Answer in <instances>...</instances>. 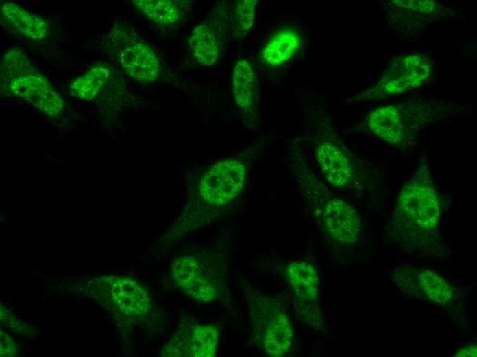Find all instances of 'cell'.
<instances>
[{
	"instance_id": "cell-1",
	"label": "cell",
	"mask_w": 477,
	"mask_h": 357,
	"mask_svg": "<svg viewBox=\"0 0 477 357\" xmlns=\"http://www.w3.org/2000/svg\"><path fill=\"white\" fill-rule=\"evenodd\" d=\"M395 213L417 229L430 231L437 227L441 214V196L426 164L420 165L402 187Z\"/></svg>"
},
{
	"instance_id": "cell-2",
	"label": "cell",
	"mask_w": 477,
	"mask_h": 357,
	"mask_svg": "<svg viewBox=\"0 0 477 357\" xmlns=\"http://www.w3.org/2000/svg\"><path fill=\"white\" fill-rule=\"evenodd\" d=\"M169 274L175 287L197 301L216 299L221 289L219 266L201 255L188 254L178 257L171 264Z\"/></svg>"
},
{
	"instance_id": "cell-3",
	"label": "cell",
	"mask_w": 477,
	"mask_h": 357,
	"mask_svg": "<svg viewBox=\"0 0 477 357\" xmlns=\"http://www.w3.org/2000/svg\"><path fill=\"white\" fill-rule=\"evenodd\" d=\"M252 334L264 352L272 357L286 354L293 342V329L286 313L271 299H254L251 305Z\"/></svg>"
},
{
	"instance_id": "cell-4",
	"label": "cell",
	"mask_w": 477,
	"mask_h": 357,
	"mask_svg": "<svg viewBox=\"0 0 477 357\" xmlns=\"http://www.w3.org/2000/svg\"><path fill=\"white\" fill-rule=\"evenodd\" d=\"M432 65L424 54H411L394 58L379 81L360 95V100H373L399 94L419 87L430 76Z\"/></svg>"
},
{
	"instance_id": "cell-5",
	"label": "cell",
	"mask_w": 477,
	"mask_h": 357,
	"mask_svg": "<svg viewBox=\"0 0 477 357\" xmlns=\"http://www.w3.org/2000/svg\"><path fill=\"white\" fill-rule=\"evenodd\" d=\"M99 284L101 301L115 316L131 319L150 312L152 303L149 293L136 280L110 275L102 277Z\"/></svg>"
},
{
	"instance_id": "cell-6",
	"label": "cell",
	"mask_w": 477,
	"mask_h": 357,
	"mask_svg": "<svg viewBox=\"0 0 477 357\" xmlns=\"http://www.w3.org/2000/svg\"><path fill=\"white\" fill-rule=\"evenodd\" d=\"M245 168L236 159H225L212 165L202 176L199 192L212 205H223L233 200L244 186Z\"/></svg>"
},
{
	"instance_id": "cell-7",
	"label": "cell",
	"mask_w": 477,
	"mask_h": 357,
	"mask_svg": "<svg viewBox=\"0 0 477 357\" xmlns=\"http://www.w3.org/2000/svg\"><path fill=\"white\" fill-rule=\"evenodd\" d=\"M219 339L218 327L211 324L185 322L162 349L163 356L213 357Z\"/></svg>"
},
{
	"instance_id": "cell-8",
	"label": "cell",
	"mask_w": 477,
	"mask_h": 357,
	"mask_svg": "<svg viewBox=\"0 0 477 357\" xmlns=\"http://www.w3.org/2000/svg\"><path fill=\"white\" fill-rule=\"evenodd\" d=\"M325 229L333 240L346 244L355 243L360 237L362 222L357 211L341 198L329 200L323 209Z\"/></svg>"
},
{
	"instance_id": "cell-9",
	"label": "cell",
	"mask_w": 477,
	"mask_h": 357,
	"mask_svg": "<svg viewBox=\"0 0 477 357\" xmlns=\"http://www.w3.org/2000/svg\"><path fill=\"white\" fill-rule=\"evenodd\" d=\"M119 62L130 76L140 82H154L160 74L157 55L141 41L132 42L124 47L119 54Z\"/></svg>"
},
{
	"instance_id": "cell-10",
	"label": "cell",
	"mask_w": 477,
	"mask_h": 357,
	"mask_svg": "<svg viewBox=\"0 0 477 357\" xmlns=\"http://www.w3.org/2000/svg\"><path fill=\"white\" fill-rule=\"evenodd\" d=\"M286 276L297 303L304 312L319 313L315 303L319 295V279L317 270L310 263L295 261L289 264Z\"/></svg>"
},
{
	"instance_id": "cell-11",
	"label": "cell",
	"mask_w": 477,
	"mask_h": 357,
	"mask_svg": "<svg viewBox=\"0 0 477 357\" xmlns=\"http://www.w3.org/2000/svg\"><path fill=\"white\" fill-rule=\"evenodd\" d=\"M315 152L319 168L330 184L339 187L348 185L353 170L348 158L337 146L321 141L316 146Z\"/></svg>"
},
{
	"instance_id": "cell-12",
	"label": "cell",
	"mask_w": 477,
	"mask_h": 357,
	"mask_svg": "<svg viewBox=\"0 0 477 357\" xmlns=\"http://www.w3.org/2000/svg\"><path fill=\"white\" fill-rule=\"evenodd\" d=\"M367 125L373 134L389 144H400L404 138V116L398 106L387 105L372 110L367 116Z\"/></svg>"
},
{
	"instance_id": "cell-13",
	"label": "cell",
	"mask_w": 477,
	"mask_h": 357,
	"mask_svg": "<svg viewBox=\"0 0 477 357\" xmlns=\"http://www.w3.org/2000/svg\"><path fill=\"white\" fill-rule=\"evenodd\" d=\"M1 19L15 33L28 39L39 41L47 38L49 27L42 18L12 2L1 4Z\"/></svg>"
},
{
	"instance_id": "cell-14",
	"label": "cell",
	"mask_w": 477,
	"mask_h": 357,
	"mask_svg": "<svg viewBox=\"0 0 477 357\" xmlns=\"http://www.w3.org/2000/svg\"><path fill=\"white\" fill-rule=\"evenodd\" d=\"M300 45L301 36L297 31L291 28L276 31L264 47L262 59L268 66H280L293 56Z\"/></svg>"
},
{
	"instance_id": "cell-15",
	"label": "cell",
	"mask_w": 477,
	"mask_h": 357,
	"mask_svg": "<svg viewBox=\"0 0 477 357\" xmlns=\"http://www.w3.org/2000/svg\"><path fill=\"white\" fill-rule=\"evenodd\" d=\"M252 66L240 60L234 67L232 84L235 101L243 109L252 107L255 100L256 81Z\"/></svg>"
},
{
	"instance_id": "cell-16",
	"label": "cell",
	"mask_w": 477,
	"mask_h": 357,
	"mask_svg": "<svg viewBox=\"0 0 477 357\" xmlns=\"http://www.w3.org/2000/svg\"><path fill=\"white\" fill-rule=\"evenodd\" d=\"M188 43L193 56L201 65H212L217 60L219 54L218 40L208 25L200 24L196 26Z\"/></svg>"
},
{
	"instance_id": "cell-17",
	"label": "cell",
	"mask_w": 477,
	"mask_h": 357,
	"mask_svg": "<svg viewBox=\"0 0 477 357\" xmlns=\"http://www.w3.org/2000/svg\"><path fill=\"white\" fill-rule=\"evenodd\" d=\"M109 76L110 69L108 66L95 65L77 77L71 84L70 90L76 97L91 100L108 81Z\"/></svg>"
},
{
	"instance_id": "cell-18",
	"label": "cell",
	"mask_w": 477,
	"mask_h": 357,
	"mask_svg": "<svg viewBox=\"0 0 477 357\" xmlns=\"http://www.w3.org/2000/svg\"><path fill=\"white\" fill-rule=\"evenodd\" d=\"M418 284L420 289L431 301L439 305H446L453 296L451 284L441 275L430 270L418 273Z\"/></svg>"
},
{
	"instance_id": "cell-19",
	"label": "cell",
	"mask_w": 477,
	"mask_h": 357,
	"mask_svg": "<svg viewBox=\"0 0 477 357\" xmlns=\"http://www.w3.org/2000/svg\"><path fill=\"white\" fill-rule=\"evenodd\" d=\"M138 10L151 21L161 25L175 23L180 18L176 1L169 0H135Z\"/></svg>"
},
{
	"instance_id": "cell-20",
	"label": "cell",
	"mask_w": 477,
	"mask_h": 357,
	"mask_svg": "<svg viewBox=\"0 0 477 357\" xmlns=\"http://www.w3.org/2000/svg\"><path fill=\"white\" fill-rule=\"evenodd\" d=\"M52 87L45 76L35 71L21 75L8 82L9 91L13 95L29 102Z\"/></svg>"
},
{
	"instance_id": "cell-21",
	"label": "cell",
	"mask_w": 477,
	"mask_h": 357,
	"mask_svg": "<svg viewBox=\"0 0 477 357\" xmlns=\"http://www.w3.org/2000/svg\"><path fill=\"white\" fill-rule=\"evenodd\" d=\"M34 71L29 59L21 49L12 48L3 54L1 73L4 80L10 82L21 75Z\"/></svg>"
},
{
	"instance_id": "cell-22",
	"label": "cell",
	"mask_w": 477,
	"mask_h": 357,
	"mask_svg": "<svg viewBox=\"0 0 477 357\" xmlns=\"http://www.w3.org/2000/svg\"><path fill=\"white\" fill-rule=\"evenodd\" d=\"M257 0L238 1L234 12L233 27L236 36L243 37L251 29L254 21Z\"/></svg>"
},
{
	"instance_id": "cell-23",
	"label": "cell",
	"mask_w": 477,
	"mask_h": 357,
	"mask_svg": "<svg viewBox=\"0 0 477 357\" xmlns=\"http://www.w3.org/2000/svg\"><path fill=\"white\" fill-rule=\"evenodd\" d=\"M30 103L44 114L52 117L60 114L64 108L63 99L53 87L40 93Z\"/></svg>"
},
{
	"instance_id": "cell-24",
	"label": "cell",
	"mask_w": 477,
	"mask_h": 357,
	"mask_svg": "<svg viewBox=\"0 0 477 357\" xmlns=\"http://www.w3.org/2000/svg\"><path fill=\"white\" fill-rule=\"evenodd\" d=\"M394 4L399 7H403L415 12H431L437 7V3L433 1H393Z\"/></svg>"
},
{
	"instance_id": "cell-25",
	"label": "cell",
	"mask_w": 477,
	"mask_h": 357,
	"mask_svg": "<svg viewBox=\"0 0 477 357\" xmlns=\"http://www.w3.org/2000/svg\"><path fill=\"white\" fill-rule=\"evenodd\" d=\"M477 347L476 344H470L460 349L454 356H476Z\"/></svg>"
}]
</instances>
